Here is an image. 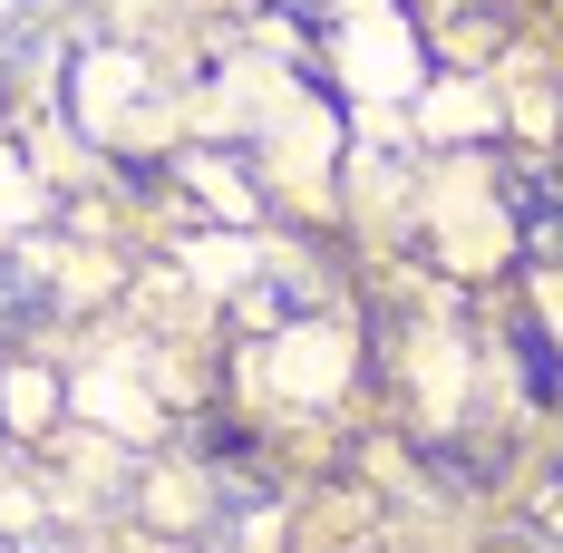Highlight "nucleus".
Returning a JSON list of instances; mask_svg holds the SVG:
<instances>
[{
    "label": "nucleus",
    "instance_id": "1",
    "mask_svg": "<svg viewBox=\"0 0 563 553\" xmlns=\"http://www.w3.org/2000/svg\"><path fill=\"white\" fill-rule=\"evenodd\" d=\"M0 553H58V544H0Z\"/></svg>",
    "mask_w": 563,
    "mask_h": 553
}]
</instances>
